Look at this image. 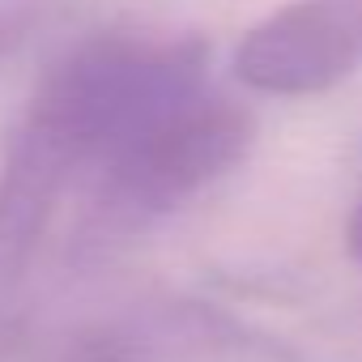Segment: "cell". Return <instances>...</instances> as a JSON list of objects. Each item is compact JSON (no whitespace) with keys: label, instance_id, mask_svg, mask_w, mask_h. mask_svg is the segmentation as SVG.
<instances>
[{"label":"cell","instance_id":"5b68a950","mask_svg":"<svg viewBox=\"0 0 362 362\" xmlns=\"http://www.w3.org/2000/svg\"><path fill=\"white\" fill-rule=\"evenodd\" d=\"M0 47H5V26H0Z\"/></svg>","mask_w":362,"mask_h":362},{"label":"cell","instance_id":"3957f363","mask_svg":"<svg viewBox=\"0 0 362 362\" xmlns=\"http://www.w3.org/2000/svg\"><path fill=\"white\" fill-rule=\"evenodd\" d=\"M362 69V0H290L235 47V77L269 98L328 94Z\"/></svg>","mask_w":362,"mask_h":362},{"label":"cell","instance_id":"6da1fadb","mask_svg":"<svg viewBox=\"0 0 362 362\" xmlns=\"http://www.w3.org/2000/svg\"><path fill=\"white\" fill-rule=\"evenodd\" d=\"M201 90H209V47L197 35H94L52 64L0 162V281L18 277L69 192Z\"/></svg>","mask_w":362,"mask_h":362},{"label":"cell","instance_id":"7a4b0ae2","mask_svg":"<svg viewBox=\"0 0 362 362\" xmlns=\"http://www.w3.org/2000/svg\"><path fill=\"white\" fill-rule=\"evenodd\" d=\"M252 141V111L230 103L214 86L170 107L136 136H128L81 188L86 214L77 226V243L103 247L170 218L205 188H214L222 175H230L247 158Z\"/></svg>","mask_w":362,"mask_h":362},{"label":"cell","instance_id":"277c9868","mask_svg":"<svg viewBox=\"0 0 362 362\" xmlns=\"http://www.w3.org/2000/svg\"><path fill=\"white\" fill-rule=\"evenodd\" d=\"M345 247H349V256L362 264V197H358V205H354V214H349V222H345Z\"/></svg>","mask_w":362,"mask_h":362}]
</instances>
